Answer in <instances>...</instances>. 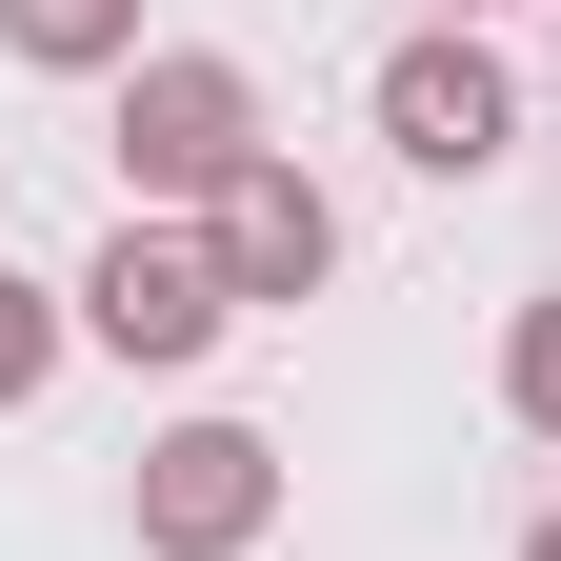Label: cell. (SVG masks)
Listing matches in <instances>:
<instances>
[{
    "label": "cell",
    "instance_id": "6da1fadb",
    "mask_svg": "<svg viewBox=\"0 0 561 561\" xmlns=\"http://www.w3.org/2000/svg\"><path fill=\"white\" fill-rule=\"evenodd\" d=\"M261 161V81H241V60H121V221H140V201H221Z\"/></svg>",
    "mask_w": 561,
    "mask_h": 561
},
{
    "label": "cell",
    "instance_id": "7a4b0ae2",
    "mask_svg": "<svg viewBox=\"0 0 561 561\" xmlns=\"http://www.w3.org/2000/svg\"><path fill=\"white\" fill-rule=\"evenodd\" d=\"M381 140L421 181H502V140H522V81H502V41L481 21H421L401 60H381Z\"/></svg>",
    "mask_w": 561,
    "mask_h": 561
},
{
    "label": "cell",
    "instance_id": "3957f363",
    "mask_svg": "<svg viewBox=\"0 0 561 561\" xmlns=\"http://www.w3.org/2000/svg\"><path fill=\"white\" fill-rule=\"evenodd\" d=\"M280 522V442L261 421H181V442H140V561H241Z\"/></svg>",
    "mask_w": 561,
    "mask_h": 561
},
{
    "label": "cell",
    "instance_id": "277c9868",
    "mask_svg": "<svg viewBox=\"0 0 561 561\" xmlns=\"http://www.w3.org/2000/svg\"><path fill=\"white\" fill-rule=\"evenodd\" d=\"M241 301H221V261H201L181 221H121L101 261H81V341H121V362H201Z\"/></svg>",
    "mask_w": 561,
    "mask_h": 561
},
{
    "label": "cell",
    "instance_id": "5b68a950",
    "mask_svg": "<svg viewBox=\"0 0 561 561\" xmlns=\"http://www.w3.org/2000/svg\"><path fill=\"white\" fill-rule=\"evenodd\" d=\"M201 261H221V301H321V261H341V201L301 161H241L221 201H201Z\"/></svg>",
    "mask_w": 561,
    "mask_h": 561
},
{
    "label": "cell",
    "instance_id": "8992f818",
    "mask_svg": "<svg viewBox=\"0 0 561 561\" xmlns=\"http://www.w3.org/2000/svg\"><path fill=\"white\" fill-rule=\"evenodd\" d=\"M0 41H21L41 81H121V60H140V0H0Z\"/></svg>",
    "mask_w": 561,
    "mask_h": 561
},
{
    "label": "cell",
    "instance_id": "52a82bcc",
    "mask_svg": "<svg viewBox=\"0 0 561 561\" xmlns=\"http://www.w3.org/2000/svg\"><path fill=\"white\" fill-rule=\"evenodd\" d=\"M60 301H81V280H21V261H0V401L60 381Z\"/></svg>",
    "mask_w": 561,
    "mask_h": 561
},
{
    "label": "cell",
    "instance_id": "ba28073f",
    "mask_svg": "<svg viewBox=\"0 0 561 561\" xmlns=\"http://www.w3.org/2000/svg\"><path fill=\"white\" fill-rule=\"evenodd\" d=\"M502 401H522V421H561V301H522V341H502Z\"/></svg>",
    "mask_w": 561,
    "mask_h": 561
},
{
    "label": "cell",
    "instance_id": "9c48e42d",
    "mask_svg": "<svg viewBox=\"0 0 561 561\" xmlns=\"http://www.w3.org/2000/svg\"><path fill=\"white\" fill-rule=\"evenodd\" d=\"M522 561H561V522H541V541H522Z\"/></svg>",
    "mask_w": 561,
    "mask_h": 561
},
{
    "label": "cell",
    "instance_id": "30bf717a",
    "mask_svg": "<svg viewBox=\"0 0 561 561\" xmlns=\"http://www.w3.org/2000/svg\"><path fill=\"white\" fill-rule=\"evenodd\" d=\"M442 21H481V0H442Z\"/></svg>",
    "mask_w": 561,
    "mask_h": 561
}]
</instances>
